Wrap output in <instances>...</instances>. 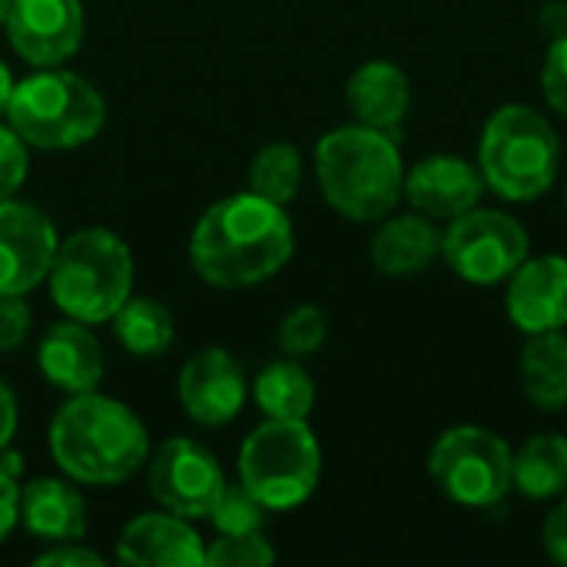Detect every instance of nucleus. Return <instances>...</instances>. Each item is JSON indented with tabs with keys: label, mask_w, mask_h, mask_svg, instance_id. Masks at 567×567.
Wrapping results in <instances>:
<instances>
[{
	"label": "nucleus",
	"mask_w": 567,
	"mask_h": 567,
	"mask_svg": "<svg viewBox=\"0 0 567 567\" xmlns=\"http://www.w3.org/2000/svg\"><path fill=\"white\" fill-rule=\"evenodd\" d=\"M30 309L23 296H0V352H13L30 336Z\"/></svg>",
	"instance_id": "7c9ffc66"
},
{
	"label": "nucleus",
	"mask_w": 567,
	"mask_h": 567,
	"mask_svg": "<svg viewBox=\"0 0 567 567\" xmlns=\"http://www.w3.org/2000/svg\"><path fill=\"white\" fill-rule=\"evenodd\" d=\"M369 256H372V266L389 279L422 276L442 256V229L435 219L415 209L405 216L389 213L385 219H379Z\"/></svg>",
	"instance_id": "a211bd4d"
},
{
	"label": "nucleus",
	"mask_w": 567,
	"mask_h": 567,
	"mask_svg": "<svg viewBox=\"0 0 567 567\" xmlns=\"http://www.w3.org/2000/svg\"><path fill=\"white\" fill-rule=\"evenodd\" d=\"M266 512L269 508L243 482H236V485L226 482V488H223L209 522L216 525L219 535H252V532H262Z\"/></svg>",
	"instance_id": "a878e982"
},
{
	"label": "nucleus",
	"mask_w": 567,
	"mask_h": 567,
	"mask_svg": "<svg viewBox=\"0 0 567 567\" xmlns=\"http://www.w3.org/2000/svg\"><path fill=\"white\" fill-rule=\"evenodd\" d=\"M37 365L53 389L70 392V395L93 392L106 372L96 336L86 329V322H76V319L53 322L43 332L37 346Z\"/></svg>",
	"instance_id": "f3484780"
},
{
	"label": "nucleus",
	"mask_w": 567,
	"mask_h": 567,
	"mask_svg": "<svg viewBox=\"0 0 567 567\" xmlns=\"http://www.w3.org/2000/svg\"><path fill=\"white\" fill-rule=\"evenodd\" d=\"M20 525L43 542H80L86 535V502L70 482L33 478L20 488Z\"/></svg>",
	"instance_id": "aec40b11"
},
{
	"label": "nucleus",
	"mask_w": 567,
	"mask_h": 567,
	"mask_svg": "<svg viewBox=\"0 0 567 567\" xmlns=\"http://www.w3.org/2000/svg\"><path fill=\"white\" fill-rule=\"evenodd\" d=\"M512 488L528 502H551L567 492V435L538 432L512 458Z\"/></svg>",
	"instance_id": "4be33fe9"
},
{
	"label": "nucleus",
	"mask_w": 567,
	"mask_h": 567,
	"mask_svg": "<svg viewBox=\"0 0 567 567\" xmlns=\"http://www.w3.org/2000/svg\"><path fill=\"white\" fill-rule=\"evenodd\" d=\"M50 455L80 485H120L150 462V435L130 405L93 389L70 395L53 415Z\"/></svg>",
	"instance_id": "f03ea898"
},
{
	"label": "nucleus",
	"mask_w": 567,
	"mask_h": 567,
	"mask_svg": "<svg viewBox=\"0 0 567 567\" xmlns=\"http://www.w3.org/2000/svg\"><path fill=\"white\" fill-rule=\"evenodd\" d=\"M518 375L525 399L542 412L567 409V336L565 329L525 336Z\"/></svg>",
	"instance_id": "412c9836"
},
{
	"label": "nucleus",
	"mask_w": 567,
	"mask_h": 567,
	"mask_svg": "<svg viewBox=\"0 0 567 567\" xmlns=\"http://www.w3.org/2000/svg\"><path fill=\"white\" fill-rule=\"evenodd\" d=\"M542 90H545L548 106L567 120V33L548 43L545 63H542Z\"/></svg>",
	"instance_id": "c756f323"
},
{
	"label": "nucleus",
	"mask_w": 567,
	"mask_h": 567,
	"mask_svg": "<svg viewBox=\"0 0 567 567\" xmlns=\"http://www.w3.org/2000/svg\"><path fill=\"white\" fill-rule=\"evenodd\" d=\"M252 399L266 419H309L316 405V382L299 365V359H282L266 365L252 382Z\"/></svg>",
	"instance_id": "5701e85b"
},
{
	"label": "nucleus",
	"mask_w": 567,
	"mask_h": 567,
	"mask_svg": "<svg viewBox=\"0 0 567 567\" xmlns=\"http://www.w3.org/2000/svg\"><path fill=\"white\" fill-rule=\"evenodd\" d=\"M565 206H567V193H565Z\"/></svg>",
	"instance_id": "ea45409f"
},
{
	"label": "nucleus",
	"mask_w": 567,
	"mask_h": 567,
	"mask_svg": "<svg viewBox=\"0 0 567 567\" xmlns=\"http://www.w3.org/2000/svg\"><path fill=\"white\" fill-rule=\"evenodd\" d=\"M150 495L159 502L163 512H173L186 522L209 518L223 488L226 475L209 449L193 439H169L150 458L146 468Z\"/></svg>",
	"instance_id": "9d476101"
},
{
	"label": "nucleus",
	"mask_w": 567,
	"mask_h": 567,
	"mask_svg": "<svg viewBox=\"0 0 567 567\" xmlns=\"http://www.w3.org/2000/svg\"><path fill=\"white\" fill-rule=\"evenodd\" d=\"M113 332L120 339V346L136 355V359H156L163 352H169L176 326H173V312L156 302V299H126L120 306V312L113 316Z\"/></svg>",
	"instance_id": "b1692460"
},
{
	"label": "nucleus",
	"mask_w": 567,
	"mask_h": 567,
	"mask_svg": "<svg viewBox=\"0 0 567 567\" xmlns=\"http://www.w3.org/2000/svg\"><path fill=\"white\" fill-rule=\"evenodd\" d=\"M542 545H545V555L555 565L567 567V498L545 518V525H542Z\"/></svg>",
	"instance_id": "2f4dec72"
},
{
	"label": "nucleus",
	"mask_w": 567,
	"mask_h": 567,
	"mask_svg": "<svg viewBox=\"0 0 567 567\" xmlns=\"http://www.w3.org/2000/svg\"><path fill=\"white\" fill-rule=\"evenodd\" d=\"M33 565H37V567H60V565L100 567V565H103V558H100L96 551L83 548V545H73V542H56V545H53L50 551L37 555V558H33Z\"/></svg>",
	"instance_id": "473e14b6"
},
{
	"label": "nucleus",
	"mask_w": 567,
	"mask_h": 567,
	"mask_svg": "<svg viewBox=\"0 0 567 567\" xmlns=\"http://www.w3.org/2000/svg\"><path fill=\"white\" fill-rule=\"evenodd\" d=\"M316 179L326 203L352 223H379L395 213L405 183L395 133L375 126H339L316 146Z\"/></svg>",
	"instance_id": "7ed1b4c3"
},
{
	"label": "nucleus",
	"mask_w": 567,
	"mask_h": 567,
	"mask_svg": "<svg viewBox=\"0 0 567 567\" xmlns=\"http://www.w3.org/2000/svg\"><path fill=\"white\" fill-rule=\"evenodd\" d=\"M485 179L478 163L455 156V153H435L419 159L412 169H405V183H402V199L435 219V223H449L468 209H475L485 196Z\"/></svg>",
	"instance_id": "ddd939ff"
},
{
	"label": "nucleus",
	"mask_w": 567,
	"mask_h": 567,
	"mask_svg": "<svg viewBox=\"0 0 567 567\" xmlns=\"http://www.w3.org/2000/svg\"><path fill=\"white\" fill-rule=\"evenodd\" d=\"M475 163L495 196L505 203H535L558 179L561 140L542 110L505 103L485 120Z\"/></svg>",
	"instance_id": "20e7f679"
},
{
	"label": "nucleus",
	"mask_w": 567,
	"mask_h": 567,
	"mask_svg": "<svg viewBox=\"0 0 567 567\" xmlns=\"http://www.w3.org/2000/svg\"><path fill=\"white\" fill-rule=\"evenodd\" d=\"M56 246V229L43 209L0 199V296H27L37 289L50 276Z\"/></svg>",
	"instance_id": "9b49d317"
},
{
	"label": "nucleus",
	"mask_w": 567,
	"mask_h": 567,
	"mask_svg": "<svg viewBox=\"0 0 567 567\" xmlns=\"http://www.w3.org/2000/svg\"><path fill=\"white\" fill-rule=\"evenodd\" d=\"M0 472L20 482V475H23V455H20V452H13L10 445H7V449H0Z\"/></svg>",
	"instance_id": "e433bc0d"
},
{
	"label": "nucleus",
	"mask_w": 567,
	"mask_h": 567,
	"mask_svg": "<svg viewBox=\"0 0 567 567\" xmlns=\"http://www.w3.org/2000/svg\"><path fill=\"white\" fill-rule=\"evenodd\" d=\"M542 27H545V33H548L551 40L567 33V3L555 0V3H548V7H542Z\"/></svg>",
	"instance_id": "c9c22d12"
},
{
	"label": "nucleus",
	"mask_w": 567,
	"mask_h": 567,
	"mask_svg": "<svg viewBox=\"0 0 567 567\" xmlns=\"http://www.w3.org/2000/svg\"><path fill=\"white\" fill-rule=\"evenodd\" d=\"M13 432H17V399L7 389V382L0 379V449L10 445Z\"/></svg>",
	"instance_id": "f704fd0d"
},
{
	"label": "nucleus",
	"mask_w": 567,
	"mask_h": 567,
	"mask_svg": "<svg viewBox=\"0 0 567 567\" xmlns=\"http://www.w3.org/2000/svg\"><path fill=\"white\" fill-rule=\"evenodd\" d=\"M246 402V375L243 365L219 346L199 349L179 372V405L183 412L203 425L219 429L239 415Z\"/></svg>",
	"instance_id": "2eb2a0df"
},
{
	"label": "nucleus",
	"mask_w": 567,
	"mask_h": 567,
	"mask_svg": "<svg viewBox=\"0 0 567 567\" xmlns=\"http://www.w3.org/2000/svg\"><path fill=\"white\" fill-rule=\"evenodd\" d=\"M30 173L27 143L13 126H0V199H10Z\"/></svg>",
	"instance_id": "c85d7f7f"
},
{
	"label": "nucleus",
	"mask_w": 567,
	"mask_h": 567,
	"mask_svg": "<svg viewBox=\"0 0 567 567\" xmlns=\"http://www.w3.org/2000/svg\"><path fill=\"white\" fill-rule=\"evenodd\" d=\"M346 103L355 123L395 133L412 110V80L392 60H369L349 76Z\"/></svg>",
	"instance_id": "6ab92c4d"
},
{
	"label": "nucleus",
	"mask_w": 567,
	"mask_h": 567,
	"mask_svg": "<svg viewBox=\"0 0 567 567\" xmlns=\"http://www.w3.org/2000/svg\"><path fill=\"white\" fill-rule=\"evenodd\" d=\"M276 561L272 545L262 538V532L252 535H219L206 548V565L213 567H266Z\"/></svg>",
	"instance_id": "cd10ccee"
},
{
	"label": "nucleus",
	"mask_w": 567,
	"mask_h": 567,
	"mask_svg": "<svg viewBox=\"0 0 567 567\" xmlns=\"http://www.w3.org/2000/svg\"><path fill=\"white\" fill-rule=\"evenodd\" d=\"M322 449L306 419H266L239 449V482L269 508L289 512L312 498Z\"/></svg>",
	"instance_id": "0eeeda50"
},
{
	"label": "nucleus",
	"mask_w": 567,
	"mask_h": 567,
	"mask_svg": "<svg viewBox=\"0 0 567 567\" xmlns=\"http://www.w3.org/2000/svg\"><path fill=\"white\" fill-rule=\"evenodd\" d=\"M508 442L482 425L445 429L429 452V478L435 488L462 508H495L512 488Z\"/></svg>",
	"instance_id": "6e6552de"
},
{
	"label": "nucleus",
	"mask_w": 567,
	"mask_h": 567,
	"mask_svg": "<svg viewBox=\"0 0 567 567\" xmlns=\"http://www.w3.org/2000/svg\"><path fill=\"white\" fill-rule=\"evenodd\" d=\"M10 93H13V76H10L7 63L0 60V113H3L7 103H10Z\"/></svg>",
	"instance_id": "4c0bfd02"
},
{
	"label": "nucleus",
	"mask_w": 567,
	"mask_h": 567,
	"mask_svg": "<svg viewBox=\"0 0 567 567\" xmlns=\"http://www.w3.org/2000/svg\"><path fill=\"white\" fill-rule=\"evenodd\" d=\"M116 561L133 567H199L206 565V548L186 518L150 512L120 532Z\"/></svg>",
	"instance_id": "dca6fc26"
},
{
	"label": "nucleus",
	"mask_w": 567,
	"mask_h": 567,
	"mask_svg": "<svg viewBox=\"0 0 567 567\" xmlns=\"http://www.w3.org/2000/svg\"><path fill=\"white\" fill-rule=\"evenodd\" d=\"M326 336H329L326 312L319 306H299L279 326V349L289 359H306V355H316L326 346Z\"/></svg>",
	"instance_id": "bb28decb"
},
{
	"label": "nucleus",
	"mask_w": 567,
	"mask_h": 567,
	"mask_svg": "<svg viewBox=\"0 0 567 567\" xmlns=\"http://www.w3.org/2000/svg\"><path fill=\"white\" fill-rule=\"evenodd\" d=\"M86 17L80 0H10L7 33L33 66H60L83 43Z\"/></svg>",
	"instance_id": "f8f14e48"
},
{
	"label": "nucleus",
	"mask_w": 567,
	"mask_h": 567,
	"mask_svg": "<svg viewBox=\"0 0 567 567\" xmlns=\"http://www.w3.org/2000/svg\"><path fill=\"white\" fill-rule=\"evenodd\" d=\"M3 113L27 146L76 150L103 130L106 100L73 70L37 66L33 76L13 83Z\"/></svg>",
	"instance_id": "423d86ee"
},
{
	"label": "nucleus",
	"mask_w": 567,
	"mask_h": 567,
	"mask_svg": "<svg viewBox=\"0 0 567 567\" xmlns=\"http://www.w3.org/2000/svg\"><path fill=\"white\" fill-rule=\"evenodd\" d=\"M296 252L286 206L256 193L213 203L189 239V259L203 282L216 289H249L272 279Z\"/></svg>",
	"instance_id": "f257e3e1"
},
{
	"label": "nucleus",
	"mask_w": 567,
	"mask_h": 567,
	"mask_svg": "<svg viewBox=\"0 0 567 567\" xmlns=\"http://www.w3.org/2000/svg\"><path fill=\"white\" fill-rule=\"evenodd\" d=\"M532 239L525 226L502 209H485L482 203L442 229V259L468 286H498L525 259Z\"/></svg>",
	"instance_id": "1a4fd4ad"
},
{
	"label": "nucleus",
	"mask_w": 567,
	"mask_h": 567,
	"mask_svg": "<svg viewBox=\"0 0 567 567\" xmlns=\"http://www.w3.org/2000/svg\"><path fill=\"white\" fill-rule=\"evenodd\" d=\"M302 186V156L292 143H269L249 166V193L289 206Z\"/></svg>",
	"instance_id": "393cba45"
},
{
	"label": "nucleus",
	"mask_w": 567,
	"mask_h": 567,
	"mask_svg": "<svg viewBox=\"0 0 567 567\" xmlns=\"http://www.w3.org/2000/svg\"><path fill=\"white\" fill-rule=\"evenodd\" d=\"M17 522H20V482L0 472V542H7Z\"/></svg>",
	"instance_id": "72a5a7b5"
},
{
	"label": "nucleus",
	"mask_w": 567,
	"mask_h": 567,
	"mask_svg": "<svg viewBox=\"0 0 567 567\" xmlns=\"http://www.w3.org/2000/svg\"><path fill=\"white\" fill-rule=\"evenodd\" d=\"M505 312L525 336L567 326V256H532L505 279Z\"/></svg>",
	"instance_id": "4468645a"
},
{
	"label": "nucleus",
	"mask_w": 567,
	"mask_h": 567,
	"mask_svg": "<svg viewBox=\"0 0 567 567\" xmlns=\"http://www.w3.org/2000/svg\"><path fill=\"white\" fill-rule=\"evenodd\" d=\"M47 282L60 312L100 326L133 296V256L116 233L90 226L56 246Z\"/></svg>",
	"instance_id": "39448f33"
},
{
	"label": "nucleus",
	"mask_w": 567,
	"mask_h": 567,
	"mask_svg": "<svg viewBox=\"0 0 567 567\" xmlns=\"http://www.w3.org/2000/svg\"><path fill=\"white\" fill-rule=\"evenodd\" d=\"M7 13H10V0H0V23H7Z\"/></svg>",
	"instance_id": "58836bf2"
}]
</instances>
